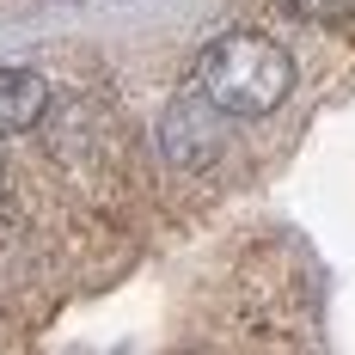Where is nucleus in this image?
<instances>
[{"instance_id": "nucleus-2", "label": "nucleus", "mask_w": 355, "mask_h": 355, "mask_svg": "<svg viewBox=\"0 0 355 355\" xmlns=\"http://www.w3.org/2000/svg\"><path fill=\"white\" fill-rule=\"evenodd\" d=\"M159 147H166V159L184 166V172H202L220 159V147H227V110L202 98V92H184L166 105L159 116Z\"/></svg>"}, {"instance_id": "nucleus-1", "label": "nucleus", "mask_w": 355, "mask_h": 355, "mask_svg": "<svg viewBox=\"0 0 355 355\" xmlns=\"http://www.w3.org/2000/svg\"><path fill=\"white\" fill-rule=\"evenodd\" d=\"M294 86V62L263 31H220L196 55V92L227 116H270Z\"/></svg>"}, {"instance_id": "nucleus-4", "label": "nucleus", "mask_w": 355, "mask_h": 355, "mask_svg": "<svg viewBox=\"0 0 355 355\" xmlns=\"http://www.w3.org/2000/svg\"><path fill=\"white\" fill-rule=\"evenodd\" d=\"M288 19H306V25H331V19H343L355 0H276Z\"/></svg>"}, {"instance_id": "nucleus-3", "label": "nucleus", "mask_w": 355, "mask_h": 355, "mask_svg": "<svg viewBox=\"0 0 355 355\" xmlns=\"http://www.w3.org/2000/svg\"><path fill=\"white\" fill-rule=\"evenodd\" d=\"M49 116V80L31 68H0V135H25Z\"/></svg>"}]
</instances>
